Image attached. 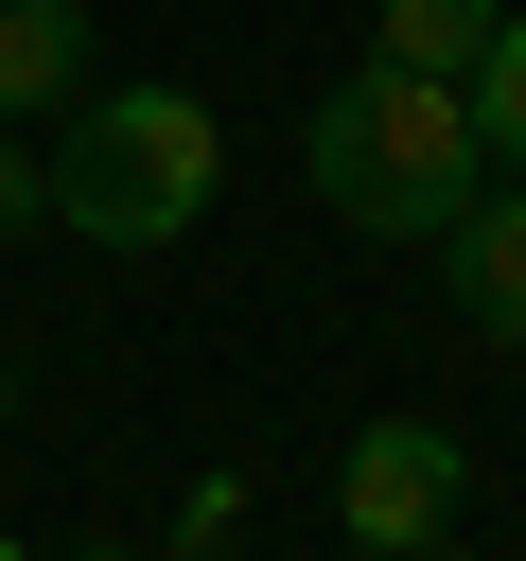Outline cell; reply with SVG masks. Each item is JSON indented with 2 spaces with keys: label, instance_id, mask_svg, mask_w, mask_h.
I'll return each mask as SVG.
<instances>
[{
  "label": "cell",
  "instance_id": "cell-1",
  "mask_svg": "<svg viewBox=\"0 0 526 561\" xmlns=\"http://www.w3.org/2000/svg\"><path fill=\"white\" fill-rule=\"evenodd\" d=\"M298 158H316V210H333L351 245H438L456 193L491 175V158H473V105H456L438 70H403V53H351V70L316 88Z\"/></svg>",
  "mask_w": 526,
  "mask_h": 561
},
{
  "label": "cell",
  "instance_id": "cell-2",
  "mask_svg": "<svg viewBox=\"0 0 526 561\" xmlns=\"http://www.w3.org/2000/svg\"><path fill=\"white\" fill-rule=\"evenodd\" d=\"M35 175H53V228H70V245H175V228L210 210L228 140H210L193 88H70V140H53Z\"/></svg>",
  "mask_w": 526,
  "mask_h": 561
},
{
  "label": "cell",
  "instance_id": "cell-3",
  "mask_svg": "<svg viewBox=\"0 0 526 561\" xmlns=\"http://www.w3.org/2000/svg\"><path fill=\"white\" fill-rule=\"evenodd\" d=\"M456 491H473V456H456L438 421H368V438L333 456V526H351V561L438 543V526H456Z\"/></svg>",
  "mask_w": 526,
  "mask_h": 561
},
{
  "label": "cell",
  "instance_id": "cell-4",
  "mask_svg": "<svg viewBox=\"0 0 526 561\" xmlns=\"http://www.w3.org/2000/svg\"><path fill=\"white\" fill-rule=\"evenodd\" d=\"M438 263H456V316H473L491 351H526V175H508V193L473 175L456 228H438Z\"/></svg>",
  "mask_w": 526,
  "mask_h": 561
},
{
  "label": "cell",
  "instance_id": "cell-5",
  "mask_svg": "<svg viewBox=\"0 0 526 561\" xmlns=\"http://www.w3.org/2000/svg\"><path fill=\"white\" fill-rule=\"evenodd\" d=\"M88 88V0H0V123Z\"/></svg>",
  "mask_w": 526,
  "mask_h": 561
},
{
  "label": "cell",
  "instance_id": "cell-6",
  "mask_svg": "<svg viewBox=\"0 0 526 561\" xmlns=\"http://www.w3.org/2000/svg\"><path fill=\"white\" fill-rule=\"evenodd\" d=\"M491 18H508V0H368V53H403V70L456 88V70L491 53Z\"/></svg>",
  "mask_w": 526,
  "mask_h": 561
},
{
  "label": "cell",
  "instance_id": "cell-7",
  "mask_svg": "<svg viewBox=\"0 0 526 561\" xmlns=\"http://www.w3.org/2000/svg\"><path fill=\"white\" fill-rule=\"evenodd\" d=\"M456 105H473V158H508V175H526V18H491V53L456 70Z\"/></svg>",
  "mask_w": 526,
  "mask_h": 561
},
{
  "label": "cell",
  "instance_id": "cell-8",
  "mask_svg": "<svg viewBox=\"0 0 526 561\" xmlns=\"http://www.w3.org/2000/svg\"><path fill=\"white\" fill-rule=\"evenodd\" d=\"M18 228H53V175H35V158H18V123H0V245H18Z\"/></svg>",
  "mask_w": 526,
  "mask_h": 561
},
{
  "label": "cell",
  "instance_id": "cell-9",
  "mask_svg": "<svg viewBox=\"0 0 526 561\" xmlns=\"http://www.w3.org/2000/svg\"><path fill=\"white\" fill-rule=\"evenodd\" d=\"M403 561H473V543H456V526H438V543H403Z\"/></svg>",
  "mask_w": 526,
  "mask_h": 561
},
{
  "label": "cell",
  "instance_id": "cell-10",
  "mask_svg": "<svg viewBox=\"0 0 526 561\" xmlns=\"http://www.w3.org/2000/svg\"><path fill=\"white\" fill-rule=\"evenodd\" d=\"M70 561H140V543H70Z\"/></svg>",
  "mask_w": 526,
  "mask_h": 561
},
{
  "label": "cell",
  "instance_id": "cell-11",
  "mask_svg": "<svg viewBox=\"0 0 526 561\" xmlns=\"http://www.w3.org/2000/svg\"><path fill=\"white\" fill-rule=\"evenodd\" d=\"M0 561H35V543H0Z\"/></svg>",
  "mask_w": 526,
  "mask_h": 561
}]
</instances>
